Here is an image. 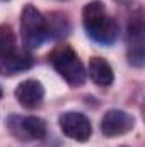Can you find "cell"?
<instances>
[{
    "label": "cell",
    "mask_w": 145,
    "mask_h": 147,
    "mask_svg": "<svg viewBox=\"0 0 145 147\" xmlns=\"http://www.w3.org/2000/svg\"><path fill=\"white\" fill-rule=\"evenodd\" d=\"M0 99H2V89H0Z\"/></svg>",
    "instance_id": "cell-11"
},
{
    "label": "cell",
    "mask_w": 145,
    "mask_h": 147,
    "mask_svg": "<svg viewBox=\"0 0 145 147\" xmlns=\"http://www.w3.org/2000/svg\"><path fill=\"white\" fill-rule=\"evenodd\" d=\"M82 22H84L85 33L96 43L113 45L118 39V34H119L118 22L106 14V9L101 2H91L84 7Z\"/></svg>",
    "instance_id": "cell-1"
},
{
    "label": "cell",
    "mask_w": 145,
    "mask_h": 147,
    "mask_svg": "<svg viewBox=\"0 0 145 147\" xmlns=\"http://www.w3.org/2000/svg\"><path fill=\"white\" fill-rule=\"evenodd\" d=\"M50 62L72 87H79L85 82V70L77 53L68 45H60L50 53Z\"/></svg>",
    "instance_id": "cell-2"
},
{
    "label": "cell",
    "mask_w": 145,
    "mask_h": 147,
    "mask_svg": "<svg viewBox=\"0 0 145 147\" xmlns=\"http://www.w3.org/2000/svg\"><path fill=\"white\" fill-rule=\"evenodd\" d=\"M58 123H60V130L63 132V135L70 137L77 142H85L92 135V125L84 113L67 111L58 118Z\"/></svg>",
    "instance_id": "cell-4"
},
{
    "label": "cell",
    "mask_w": 145,
    "mask_h": 147,
    "mask_svg": "<svg viewBox=\"0 0 145 147\" xmlns=\"http://www.w3.org/2000/svg\"><path fill=\"white\" fill-rule=\"evenodd\" d=\"M14 120L17 121V125H14L10 121H7V123H9L12 132L19 128V132H15L17 137H21V139H33V140L44 139V135H46V123H44V120H41L38 116H28V118H22V120L14 116Z\"/></svg>",
    "instance_id": "cell-7"
},
{
    "label": "cell",
    "mask_w": 145,
    "mask_h": 147,
    "mask_svg": "<svg viewBox=\"0 0 145 147\" xmlns=\"http://www.w3.org/2000/svg\"><path fill=\"white\" fill-rule=\"evenodd\" d=\"M15 98L21 106H24L28 110H34L38 106H41V103L44 99V87L36 79L22 80L15 89Z\"/></svg>",
    "instance_id": "cell-6"
},
{
    "label": "cell",
    "mask_w": 145,
    "mask_h": 147,
    "mask_svg": "<svg viewBox=\"0 0 145 147\" xmlns=\"http://www.w3.org/2000/svg\"><path fill=\"white\" fill-rule=\"evenodd\" d=\"M21 31L22 41L28 48H39L48 38V26L44 16L34 5H26L21 14Z\"/></svg>",
    "instance_id": "cell-3"
},
{
    "label": "cell",
    "mask_w": 145,
    "mask_h": 147,
    "mask_svg": "<svg viewBox=\"0 0 145 147\" xmlns=\"http://www.w3.org/2000/svg\"><path fill=\"white\" fill-rule=\"evenodd\" d=\"M89 77L97 86H103V87L111 86L114 80V74H113L111 65L101 57H92L89 60Z\"/></svg>",
    "instance_id": "cell-9"
},
{
    "label": "cell",
    "mask_w": 145,
    "mask_h": 147,
    "mask_svg": "<svg viewBox=\"0 0 145 147\" xmlns=\"http://www.w3.org/2000/svg\"><path fill=\"white\" fill-rule=\"evenodd\" d=\"M133 125V116L123 110H108L101 120V130L106 137H119L123 134H128Z\"/></svg>",
    "instance_id": "cell-5"
},
{
    "label": "cell",
    "mask_w": 145,
    "mask_h": 147,
    "mask_svg": "<svg viewBox=\"0 0 145 147\" xmlns=\"http://www.w3.org/2000/svg\"><path fill=\"white\" fill-rule=\"evenodd\" d=\"M34 65V58L28 51H12L9 57H5L0 63V74L2 75H17L21 72L29 70Z\"/></svg>",
    "instance_id": "cell-8"
},
{
    "label": "cell",
    "mask_w": 145,
    "mask_h": 147,
    "mask_svg": "<svg viewBox=\"0 0 145 147\" xmlns=\"http://www.w3.org/2000/svg\"><path fill=\"white\" fill-rule=\"evenodd\" d=\"M15 50V36L10 29V26L2 24L0 26V60L9 57Z\"/></svg>",
    "instance_id": "cell-10"
}]
</instances>
